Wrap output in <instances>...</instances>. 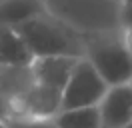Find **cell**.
Instances as JSON below:
<instances>
[{"label":"cell","instance_id":"10","mask_svg":"<svg viewBox=\"0 0 132 128\" xmlns=\"http://www.w3.org/2000/svg\"><path fill=\"white\" fill-rule=\"evenodd\" d=\"M56 128H102L100 124V110L96 106H78L60 110L52 118Z\"/></svg>","mask_w":132,"mask_h":128},{"label":"cell","instance_id":"13","mask_svg":"<svg viewBox=\"0 0 132 128\" xmlns=\"http://www.w3.org/2000/svg\"><path fill=\"white\" fill-rule=\"evenodd\" d=\"M0 128H10V124L6 122V120H0Z\"/></svg>","mask_w":132,"mask_h":128},{"label":"cell","instance_id":"15","mask_svg":"<svg viewBox=\"0 0 132 128\" xmlns=\"http://www.w3.org/2000/svg\"><path fill=\"white\" fill-rule=\"evenodd\" d=\"M122 4H132V0H122Z\"/></svg>","mask_w":132,"mask_h":128},{"label":"cell","instance_id":"7","mask_svg":"<svg viewBox=\"0 0 132 128\" xmlns=\"http://www.w3.org/2000/svg\"><path fill=\"white\" fill-rule=\"evenodd\" d=\"M34 58L14 26L0 24V66L30 64Z\"/></svg>","mask_w":132,"mask_h":128},{"label":"cell","instance_id":"3","mask_svg":"<svg viewBox=\"0 0 132 128\" xmlns=\"http://www.w3.org/2000/svg\"><path fill=\"white\" fill-rule=\"evenodd\" d=\"M108 84L102 80L96 68L86 58H78L70 76L62 88V108H78V106H96L102 100Z\"/></svg>","mask_w":132,"mask_h":128},{"label":"cell","instance_id":"9","mask_svg":"<svg viewBox=\"0 0 132 128\" xmlns=\"http://www.w3.org/2000/svg\"><path fill=\"white\" fill-rule=\"evenodd\" d=\"M40 14H46L44 0H0V24L18 26Z\"/></svg>","mask_w":132,"mask_h":128},{"label":"cell","instance_id":"5","mask_svg":"<svg viewBox=\"0 0 132 128\" xmlns=\"http://www.w3.org/2000/svg\"><path fill=\"white\" fill-rule=\"evenodd\" d=\"M62 108V90L34 80L26 94V120H52Z\"/></svg>","mask_w":132,"mask_h":128},{"label":"cell","instance_id":"12","mask_svg":"<svg viewBox=\"0 0 132 128\" xmlns=\"http://www.w3.org/2000/svg\"><path fill=\"white\" fill-rule=\"evenodd\" d=\"M124 42H126L128 48L132 50V30H124Z\"/></svg>","mask_w":132,"mask_h":128},{"label":"cell","instance_id":"2","mask_svg":"<svg viewBox=\"0 0 132 128\" xmlns=\"http://www.w3.org/2000/svg\"><path fill=\"white\" fill-rule=\"evenodd\" d=\"M84 58L96 68L108 86L126 84L132 78V50L124 42V36H96L84 40Z\"/></svg>","mask_w":132,"mask_h":128},{"label":"cell","instance_id":"14","mask_svg":"<svg viewBox=\"0 0 132 128\" xmlns=\"http://www.w3.org/2000/svg\"><path fill=\"white\" fill-rule=\"evenodd\" d=\"M120 128H132V122H128V124H124V126H120Z\"/></svg>","mask_w":132,"mask_h":128},{"label":"cell","instance_id":"4","mask_svg":"<svg viewBox=\"0 0 132 128\" xmlns=\"http://www.w3.org/2000/svg\"><path fill=\"white\" fill-rule=\"evenodd\" d=\"M98 110L102 128H120L132 122V86L128 82L108 86L98 102Z\"/></svg>","mask_w":132,"mask_h":128},{"label":"cell","instance_id":"1","mask_svg":"<svg viewBox=\"0 0 132 128\" xmlns=\"http://www.w3.org/2000/svg\"><path fill=\"white\" fill-rule=\"evenodd\" d=\"M14 28L20 32L32 58H44V56L84 58V40L66 24L58 22L56 18L48 14L34 16Z\"/></svg>","mask_w":132,"mask_h":128},{"label":"cell","instance_id":"16","mask_svg":"<svg viewBox=\"0 0 132 128\" xmlns=\"http://www.w3.org/2000/svg\"><path fill=\"white\" fill-rule=\"evenodd\" d=\"M128 84H130V86H132V78H130V80H128Z\"/></svg>","mask_w":132,"mask_h":128},{"label":"cell","instance_id":"11","mask_svg":"<svg viewBox=\"0 0 132 128\" xmlns=\"http://www.w3.org/2000/svg\"><path fill=\"white\" fill-rule=\"evenodd\" d=\"M120 24L124 30H132V4H122L120 10Z\"/></svg>","mask_w":132,"mask_h":128},{"label":"cell","instance_id":"6","mask_svg":"<svg viewBox=\"0 0 132 128\" xmlns=\"http://www.w3.org/2000/svg\"><path fill=\"white\" fill-rule=\"evenodd\" d=\"M78 58L72 56H44V58H34L32 60V72L34 80L52 86L56 90H62L70 72L74 68Z\"/></svg>","mask_w":132,"mask_h":128},{"label":"cell","instance_id":"8","mask_svg":"<svg viewBox=\"0 0 132 128\" xmlns=\"http://www.w3.org/2000/svg\"><path fill=\"white\" fill-rule=\"evenodd\" d=\"M34 84L32 62L20 66H0V96H26Z\"/></svg>","mask_w":132,"mask_h":128}]
</instances>
